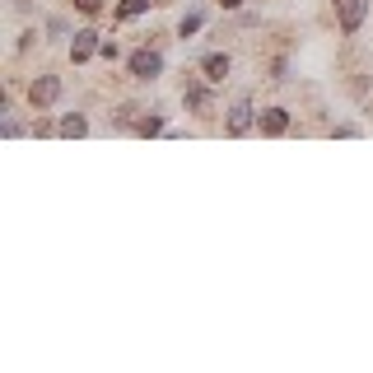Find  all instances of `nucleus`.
Instances as JSON below:
<instances>
[{
	"label": "nucleus",
	"instance_id": "1",
	"mask_svg": "<svg viewBox=\"0 0 373 373\" xmlns=\"http://www.w3.org/2000/svg\"><path fill=\"white\" fill-rule=\"evenodd\" d=\"M261 117H257V103L243 93V98H234V108H229V122H224V131L229 136H248L252 126H257Z\"/></svg>",
	"mask_w": 373,
	"mask_h": 373
},
{
	"label": "nucleus",
	"instance_id": "2",
	"mask_svg": "<svg viewBox=\"0 0 373 373\" xmlns=\"http://www.w3.org/2000/svg\"><path fill=\"white\" fill-rule=\"evenodd\" d=\"M57 98H61V79L57 75H38L33 84H28V103H33L38 113H47Z\"/></svg>",
	"mask_w": 373,
	"mask_h": 373
},
{
	"label": "nucleus",
	"instance_id": "3",
	"mask_svg": "<svg viewBox=\"0 0 373 373\" xmlns=\"http://www.w3.org/2000/svg\"><path fill=\"white\" fill-rule=\"evenodd\" d=\"M364 14H369V5H364V0H336L340 33H360V28H364Z\"/></svg>",
	"mask_w": 373,
	"mask_h": 373
},
{
	"label": "nucleus",
	"instance_id": "4",
	"mask_svg": "<svg viewBox=\"0 0 373 373\" xmlns=\"http://www.w3.org/2000/svg\"><path fill=\"white\" fill-rule=\"evenodd\" d=\"M159 70H163V57H159V52H149V47L131 52V75L136 79H159Z\"/></svg>",
	"mask_w": 373,
	"mask_h": 373
},
{
	"label": "nucleus",
	"instance_id": "5",
	"mask_svg": "<svg viewBox=\"0 0 373 373\" xmlns=\"http://www.w3.org/2000/svg\"><path fill=\"white\" fill-rule=\"evenodd\" d=\"M182 103H187L196 117H210V113H215V103H210V89H205V84H187V89H182Z\"/></svg>",
	"mask_w": 373,
	"mask_h": 373
},
{
	"label": "nucleus",
	"instance_id": "6",
	"mask_svg": "<svg viewBox=\"0 0 373 373\" xmlns=\"http://www.w3.org/2000/svg\"><path fill=\"white\" fill-rule=\"evenodd\" d=\"M93 52H103V42H98V33H93V28H84V33H75V42H70V61H89Z\"/></svg>",
	"mask_w": 373,
	"mask_h": 373
},
{
	"label": "nucleus",
	"instance_id": "7",
	"mask_svg": "<svg viewBox=\"0 0 373 373\" xmlns=\"http://www.w3.org/2000/svg\"><path fill=\"white\" fill-rule=\"evenodd\" d=\"M229 70H234V61H229L224 52H210V57L201 61V75L210 79V84H224V79H229Z\"/></svg>",
	"mask_w": 373,
	"mask_h": 373
},
{
	"label": "nucleus",
	"instance_id": "8",
	"mask_svg": "<svg viewBox=\"0 0 373 373\" xmlns=\"http://www.w3.org/2000/svg\"><path fill=\"white\" fill-rule=\"evenodd\" d=\"M257 126H261V136H285V131H289V113H285V108H266Z\"/></svg>",
	"mask_w": 373,
	"mask_h": 373
},
{
	"label": "nucleus",
	"instance_id": "9",
	"mask_svg": "<svg viewBox=\"0 0 373 373\" xmlns=\"http://www.w3.org/2000/svg\"><path fill=\"white\" fill-rule=\"evenodd\" d=\"M57 131H61L66 140H79L84 131H89V122H84V117H61V126H57Z\"/></svg>",
	"mask_w": 373,
	"mask_h": 373
},
{
	"label": "nucleus",
	"instance_id": "10",
	"mask_svg": "<svg viewBox=\"0 0 373 373\" xmlns=\"http://www.w3.org/2000/svg\"><path fill=\"white\" fill-rule=\"evenodd\" d=\"M149 10V0H122L117 5V19H136V14H145Z\"/></svg>",
	"mask_w": 373,
	"mask_h": 373
},
{
	"label": "nucleus",
	"instance_id": "11",
	"mask_svg": "<svg viewBox=\"0 0 373 373\" xmlns=\"http://www.w3.org/2000/svg\"><path fill=\"white\" fill-rule=\"evenodd\" d=\"M136 131H140V136H159V131H163V117H140Z\"/></svg>",
	"mask_w": 373,
	"mask_h": 373
},
{
	"label": "nucleus",
	"instance_id": "12",
	"mask_svg": "<svg viewBox=\"0 0 373 373\" xmlns=\"http://www.w3.org/2000/svg\"><path fill=\"white\" fill-rule=\"evenodd\" d=\"M196 28H201V14H187V19H182V28H178V33H182V38H192Z\"/></svg>",
	"mask_w": 373,
	"mask_h": 373
},
{
	"label": "nucleus",
	"instance_id": "13",
	"mask_svg": "<svg viewBox=\"0 0 373 373\" xmlns=\"http://www.w3.org/2000/svg\"><path fill=\"white\" fill-rule=\"evenodd\" d=\"M75 10H84V14H98V10H103V0H75Z\"/></svg>",
	"mask_w": 373,
	"mask_h": 373
},
{
	"label": "nucleus",
	"instance_id": "14",
	"mask_svg": "<svg viewBox=\"0 0 373 373\" xmlns=\"http://www.w3.org/2000/svg\"><path fill=\"white\" fill-rule=\"evenodd\" d=\"M219 5H224V10H238V5H243V0H219Z\"/></svg>",
	"mask_w": 373,
	"mask_h": 373
}]
</instances>
